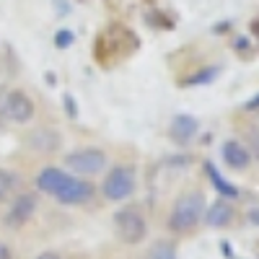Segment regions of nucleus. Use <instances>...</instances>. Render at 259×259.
<instances>
[{
  "label": "nucleus",
  "instance_id": "22",
  "mask_svg": "<svg viewBox=\"0 0 259 259\" xmlns=\"http://www.w3.org/2000/svg\"><path fill=\"white\" fill-rule=\"evenodd\" d=\"M226 29H231V21H223V24H218L212 31H215V34H226Z\"/></svg>",
  "mask_w": 259,
  "mask_h": 259
},
{
  "label": "nucleus",
  "instance_id": "2",
  "mask_svg": "<svg viewBox=\"0 0 259 259\" xmlns=\"http://www.w3.org/2000/svg\"><path fill=\"white\" fill-rule=\"evenodd\" d=\"M202 212H205V197L200 189H192V192H184L174 200L171 205V212H168V231L171 233H192L202 223Z\"/></svg>",
  "mask_w": 259,
  "mask_h": 259
},
{
  "label": "nucleus",
  "instance_id": "13",
  "mask_svg": "<svg viewBox=\"0 0 259 259\" xmlns=\"http://www.w3.org/2000/svg\"><path fill=\"white\" fill-rule=\"evenodd\" d=\"M143 259H179V256H177V244L161 239V241H156V244L148 246V251H145Z\"/></svg>",
  "mask_w": 259,
  "mask_h": 259
},
{
  "label": "nucleus",
  "instance_id": "17",
  "mask_svg": "<svg viewBox=\"0 0 259 259\" xmlns=\"http://www.w3.org/2000/svg\"><path fill=\"white\" fill-rule=\"evenodd\" d=\"M246 150L251 153V158H259V133L256 130H249V145Z\"/></svg>",
  "mask_w": 259,
  "mask_h": 259
},
{
  "label": "nucleus",
  "instance_id": "8",
  "mask_svg": "<svg viewBox=\"0 0 259 259\" xmlns=\"http://www.w3.org/2000/svg\"><path fill=\"white\" fill-rule=\"evenodd\" d=\"M197 133H200V119L194 114L179 112V114L171 117V122H168V138L174 140L177 145L192 143L194 138H197Z\"/></svg>",
  "mask_w": 259,
  "mask_h": 259
},
{
  "label": "nucleus",
  "instance_id": "12",
  "mask_svg": "<svg viewBox=\"0 0 259 259\" xmlns=\"http://www.w3.org/2000/svg\"><path fill=\"white\" fill-rule=\"evenodd\" d=\"M29 145L36 150V153H55L60 148V135L55 130H34L29 135Z\"/></svg>",
  "mask_w": 259,
  "mask_h": 259
},
{
  "label": "nucleus",
  "instance_id": "15",
  "mask_svg": "<svg viewBox=\"0 0 259 259\" xmlns=\"http://www.w3.org/2000/svg\"><path fill=\"white\" fill-rule=\"evenodd\" d=\"M218 75H221V68H218V65H210V68H200L194 75L184 78L182 85H207V83H212Z\"/></svg>",
  "mask_w": 259,
  "mask_h": 259
},
{
  "label": "nucleus",
  "instance_id": "14",
  "mask_svg": "<svg viewBox=\"0 0 259 259\" xmlns=\"http://www.w3.org/2000/svg\"><path fill=\"white\" fill-rule=\"evenodd\" d=\"M18 189V177L8 168H0V202H8Z\"/></svg>",
  "mask_w": 259,
  "mask_h": 259
},
{
  "label": "nucleus",
  "instance_id": "18",
  "mask_svg": "<svg viewBox=\"0 0 259 259\" xmlns=\"http://www.w3.org/2000/svg\"><path fill=\"white\" fill-rule=\"evenodd\" d=\"M62 104H65V109H68V117L75 119V117H78V106H75L73 96H70V94H62Z\"/></svg>",
  "mask_w": 259,
  "mask_h": 259
},
{
  "label": "nucleus",
  "instance_id": "1",
  "mask_svg": "<svg viewBox=\"0 0 259 259\" xmlns=\"http://www.w3.org/2000/svg\"><path fill=\"white\" fill-rule=\"evenodd\" d=\"M34 187L41 194H50L55 202L70 205V207L91 202L94 194H96V187L89 179L73 177L65 168H60V166H45V168H39L36 177H34Z\"/></svg>",
  "mask_w": 259,
  "mask_h": 259
},
{
  "label": "nucleus",
  "instance_id": "20",
  "mask_svg": "<svg viewBox=\"0 0 259 259\" xmlns=\"http://www.w3.org/2000/svg\"><path fill=\"white\" fill-rule=\"evenodd\" d=\"M0 259H13V251L8 244H0Z\"/></svg>",
  "mask_w": 259,
  "mask_h": 259
},
{
  "label": "nucleus",
  "instance_id": "7",
  "mask_svg": "<svg viewBox=\"0 0 259 259\" xmlns=\"http://www.w3.org/2000/svg\"><path fill=\"white\" fill-rule=\"evenodd\" d=\"M3 112H6V117H8L11 122L26 124V122L34 119L36 106H34V101H31V96H29L26 91L13 89V91L6 94V106H3Z\"/></svg>",
  "mask_w": 259,
  "mask_h": 259
},
{
  "label": "nucleus",
  "instance_id": "16",
  "mask_svg": "<svg viewBox=\"0 0 259 259\" xmlns=\"http://www.w3.org/2000/svg\"><path fill=\"white\" fill-rule=\"evenodd\" d=\"M73 41H75V36H73L70 29H60V31L55 34V47H57V50H68Z\"/></svg>",
  "mask_w": 259,
  "mask_h": 259
},
{
  "label": "nucleus",
  "instance_id": "4",
  "mask_svg": "<svg viewBox=\"0 0 259 259\" xmlns=\"http://www.w3.org/2000/svg\"><path fill=\"white\" fill-rule=\"evenodd\" d=\"M65 168H68L70 174H75V177L89 179V177L104 174V171L109 168V156H106V150L94 148V145L75 148V150H70V153L65 156Z\"/></svg>",
  "mask_w": 259,
  "mask_h": 259
},
{
  "label": "nucleus",
  "instance_id": "19",
  "mask_svg": "<svg viewBox=\"0 0 259 259\" xmlns=\"http://www.w3.org/2000/svg\"><path fill=\"white\" fill-rule=\"evenodd\" d=\"M244 112H259V91L244 104Z\"/></svg>",
  "mask_w": 259,
  "mask_h": 259
},
{
  "label": "nucleus",
  "instance_id": "21",
  "mask_svg": "<svg viewBox=\"0 0 259 259\" xmlns=\"http://www.w3.org/2000/svg\"><path fill=\"white\" fill-rule=\"evenodd\" d=\"M36 259H62V256H60L57 251H41V254H39Z\"/></svg>",
  "mask_w": 259,
  "mask_h": 259
},
{
  "label": "nucleus",
  "instance_id": "10",
  "mask_svg": "<svg viewBox=\"0 0 259 259\" xmlns=\"http://www.w3.org/2000/svg\"><path fill=\"white\" fill-rule=\"evenodd\" d=\"M233 218H236V210H233L231 200H223V197L210 202L202 212V223L207 228H226V226L233 223Z\"/></svg>",
  "mask_w": 259,
  "mask_h": 259
},
{
  "label": "nucleus",
  "instance_id": "6",
  "mask_svg": "<svg viewBox=\"0 0 259 259\" xmlns=\"http://www.w3.org/2000/svg\"><path fill=\"white\" fill-rule=\"evenodd\" d=\"M36 207H39L36 192H16L13 197H11L8 210H6V226H8V228L26 226V223L34 218Z\"/></svg>",
  "mask_w": 259,
  "mask_h": 259
},
{
  "label": "nucleus",
  "instance_id": "23",
  "mask_svg": "<svg viewBox=\"0 0 259 259\" xmlns=\"http://www.w3.org/2000/svg\"><path fill=\"white\" fill-rule=\"evenodd\" d=\"M221 251H223V254H226L228 259H233V249H231V246H228L226 241H221Z\"/></svg>",
  "mask_w": 259,
  "mask_h": 259
},
{
  "label": "nucleus",
  "instance_id": "9",
  "mask_svg": "<svg viewBox=\"0 0 259 259\" xmlns=\"http://www.w3.org/2000/svg\"><path fill=\"white\" fill-rule=\"evenodd\" d=\"M221 156H223V163L228 168H233V171H244L254 161L251 153L246 150V143L236 140V138H228V140L221 143Z\"/></svg>",
  "mask_w": 259,
  "mask_h": 259
},
{
  "label": "nucleus",
  "instance_id": "5",
  "mask_svg": "<svg viewBox=\"0 0 259 259\" xmlns=\"http://www.w3.org/2000/svg\"><path fill=\"white\" fill-rule=\"evenodd\" d=\"M135 187H138L135 168L130 163H119L106 171V177L101 182V194L109 202H124L135 194Z\"/></svg>",
  "mask_w": 259,
  "mask_h": 259
},
{
  "label": "nucleus",
  "instance_id": "3",
  "mask_svg": "<svg viewBox=\"0 0 259 259\" xmlns=\"http://www.w3.org/2000/svg\"><path fill=\"white\" fill-rule=\"evenodd\" d=\"M112 226H114V233L122 244H143L145 236H148V218L145 212L138 207V205H124L114 212L112 218Z\"/></svg>",
  "mask_w": 259,
  "mask_h": 259
},
{
  "label": "nucleus",
  "instance_id": "11",
  "mask_svg": "<svg viewBox=\"0 0 259 259\" xmlns=\"http://www.w3.org/2000/svg\"><path fill=\"white\" fill-rule=\"evenodd\" d=\"M205 166V174H207V182L212 184V189L215 192H218L221 194V197L223 200H239L241 197V192H239V187H236V184H231L223 174H221V171H218V166H215L212 161H205L202 163Z\"/></svg>",
  "mask_w": 259,
  "mask_h": 259
}]
</instances>
